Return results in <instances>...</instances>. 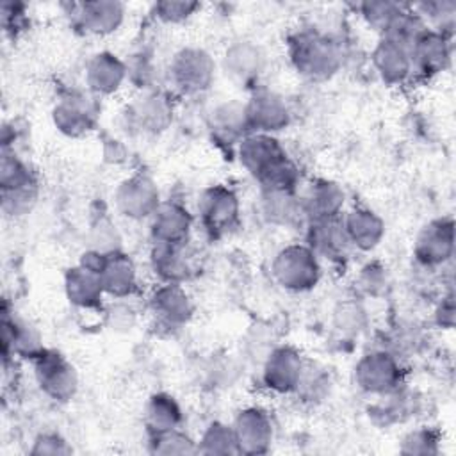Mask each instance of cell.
<instances>
[{
  "mask_svg": "<svg viewBox=\"0 0 456 456\" xmlns=\"http://www.w3.org/2000/svg\"><path fill=\"white\" fill-rule=\"evenodd\" d=\"M240 164L264 185L265 191H292L297 169L271 134H248L239 141Z\"/></svg>",
  "mask_w": 456,
  "mask_h": 456,
  "instance_id": "6da1fadb",
  "label": "cell"
},
{
  "mask_svg": "<svg viewBox=\"0 0 456 456\" xmlns=\"http://www.w3.org/2000/svg\"><path fill=\"white\" fill-rule=\"evenodd\" d=\"M337 43L317 32H301L290 43V61L297 73L310 80H324L340 68Z\"/></svg>",
  "mask_w": 456,
  "mask_h": 456,
  "instance_id": "7a4b0ae2",
  "label": "cell"
},
{
  "mask_svg": "<svg viewBox=\"0 0 456 456\" xmlns=\"http://www.w3.org/2000/svg\"><path fill=\"white\" fill-rule=\"evenodd\" d=\"M271 273L283 289L305 292L317 285L321 264L308 244H289L274 255Z\"/></svg>",
  "mask_w": 456,
  "mask_h": 456,
  "instance_id": "3957f363",
  "label": "cell"
},
{
  "mask_svg": "<svg viewBox=\"0 0 456 456\" xmlns=\"http://www.w3.org/2000/svg\"><path fill=\"white\" fill-rule=\"evenodd\" d=\"M214 78L216 62L207 50L187 46L173 55L169 80L182 94H200L212 86Z\"/></svg>",
  "mask_w": 456,
  "mask_h": 456,
  "instance_id": "277c9868",
  "label": "cell"
},
{
  "mask_svg": "<svg viewBox=\"0 0 456 456\" xmlns=\"http://www.w3.org/2000/svg\"><path fill=\"white\" fill-rule=\"evenodd\" d=\"M32 362L36 381L45 395L53 401L66 403L77 394L78 374L62 354L43 349Z\"/></svg>",
  "mask_w": 456,
  "mask_h": 456,
  "instance_id": "5b68a950",
  "label": "cell"
},
{
  "mask_svg": "<svg viewBox=\"0 0 456 456\" xmlns=\"http://www.w3.org/2000/svg\"><path fill=\"white\" fill-rule=\"evenodd\" d=\"M114 203L118 212L128 219H150L160 205L159 187L146 175H132L118 185Z\"/></svg>",
  "mask_w": 456,
  "mask_h": 456,
  "instance_id": "8992f818",
  "label": "cell"
},
{
  "mask_svg": "<svg viewBox=\"0 0 456 456\" xmlns=\"http://www.w3.org/2000/svg\"><path fill=\"white\" fill-rule=\"evenodd\" d=\"M356 385L369 394H390L401 381V367L387 351H372L363 354L354 365Z\"/></svg>",
  "mask_w": 456,
  "mask_h": 456,
  "instance_id": "52a82bcc",
  "label": "cell"
},
{
  "mask_svg": "<svg viewBox=\"0 0 456 456\" xmlns=\"http://www.w3.org/2000/svg\"><path fill=\"white\" fill-rule=\"evenodd\" d=\"M244 116L248 130L253 134H274L283 130L290 121V112L285 100L269 91L258 89L251 94L248 103H244Z\"/></svg>",
  "mask_w": 456,
  "mask_h": 456,
  "instance_id": "ba28073f",
  "label": "cell"
},
{
  "mask_svg": "<svg viewBox=\"0 0 456 456\" xmlns=\"http://www.w3.org/2000/svg\"><path fill=\"white\" fill-rule=\"evenodd\" d=\"M239 454H265L271 449L274 429L271 417L256 406H248L235 415L232 424Z\"/></svg>",
  "mask_w": 456,
  "mask_h": 456,
  "instance_id": "9c48e42d",
  "label": "cell"
},
{
  "mask_svg": "<svg viewBox=\"0 0 456 456\" xmlns=\"http://www.w3.org/2000/svg\"><path fill=\"white\" fill-rule=\"evenodd\" d=\"M198 210L203 226L212 235H221L239 219V198L226 185H212L201 192Z\"/></svg>",
  "mask_w": 456,
  "mask_h": 456,
  "instance_id": "30bf717a",
  "label": "cell"
},
{
  "mask_svg": "<svg viewBox=\"0 0 456 456\" xmlns=\"http://www.w3.org/2000/svg\"><path fill=\"white\" fill-rule=\"evenodd\" d=\"M303 358L290 346H280L269 353L262 369L264 385L276 394L294 392L303 376Z\"/></svg>",
  "mask_w": 456,
  "mask_h": 456,
  "instance_id": "8fae6325",
  "label": "cell"
},
{
  "mask_svg": "<svg viewBox=\"0 0 456 456\" xmlns=\"http://www.w3.org/2000/svg\"><path fill=\"white\" fill-rule=\"evenodd\" d=\"M454 251L452 219H435L428 223L417 235L413 244L415 258L429 267L445 264Z\"/></svg>",
  "mask_w": 456,
  "mask_h": 456,
  "instance_id": "7c38bea8",
  "label": "cell"
},
{
  "mask_svg": "<svg viewBox=\"0 0 456 456\" xmlns=\"http://www.w3.org/2000/svg\"><path fill=\"white\" fill-rule=\"evenodd\" d=\"M52 119L57 130L68 137H80L93 130L96 121V109L91 98L80 93L62 96L53 110Z\"/></svg>",
  "mask_w": 456,
  "mask_h": 456,
  "instance_id": "4fadbf2b",
  "label": "cell"
},
{
  "mask_svg": "<svg viewBox=\"0 0 456 456\" xmlns=\"http://www.w3.org/2000/svg\"><path fill=\"white\" fill-rule=\"evenodd\" d=\"M191 228L189 210L176 201H160L150 217V233L159 244H185Z\"/></svg>",
  "mask_w": 456,
  "mask_h": 456,
  "instance_id": "5bb4252c",
  "label": "cell"
},
{
  "mask_svg": "<svg viewBox=\"0 0 456 456\" xmlns=\"http://www.w3.org/2000/svg\"><path fill=\"white\" fill-rule=\"evenodd\" d=\"M86 86L98 96L116 93L128 77V66L110 52L94 53L86 64Z\"/></svg>",
  "mask_w": 456,
  "mask_h": 456,
  "instance_id": "9a60e30c",
  "label": "cell"
},
{
  "mask_svg": "<svg viewBox=\"0 0 456 456\" xmlns=\"http://www.w3.org/2000/svg\"><path fill=\"white\" fill-rule=\"evenodd\" d=\"M151 312L171 328H180L192 317L194 306L180 283H160L150 297Z\"/></svg>",
  "mask_w": 456,
  "mask_h": 456,
  "instance_id": "2e32d148",
  "label": "cell"
},
{
  "mask_svg": "<svg viewBox=\"0 0 456 456\" xmlns=\"http://www.w3.org/2000/svg\"><path fill=\"white\" fill-rule=\"evenodd\" d=\"M408 52L411 59V71H419L426 77L444 71L449 62V45L445 36L433 28L422 32Z\"/></svg>",
  "mask_w": 456,
  "mask_h": 456,
  "instance_id": "e0dca14e",
  "label": "cell"
},
{
  "mask_svg": "<svg viewBox=\"0 0 456 456\" xmlns=\"http://www.w3.org/2000/svg\"><path fill=\"white\" fill-rule=\"evenodd\" d=\"M265 66V57L262 50L251 41L232 43L223 57L224 73L237 84L255 82Z\"/></svg>",
  "mask_w": 456,
  "mask_h": 456,
  "instance_id": "ac0fdd59",
  "label": "cell"
},
{
  "mask_svg": "<svg viewBox=\"0 0 456 456\" xmlns=\"http://www.w3.org/2000/svg\"><path fill=\"white\" fill-rule=\"evenodd\" d=\"M340 223L347 242L362 251L374 249L385 235L383 219L369 208H353Z\"/></svg>",
  "mask_w": 456,
  "mask_h": 456,
  "instance_id": "d6986e66",
  "label": "cell"
},
{
  "mask_svg": "<svg viewBox=\"0 0 456 456\" xmlns=\"http://www.w3.org/2000/svg\"><path fill=\"white\" fill-rule=\"evenodd\" d=\"M150 264L160 283H183L192 274V264L185 244L155 242L150 253Z\"/></svg>",
  "mask_w": 456,
  "mask_h": 456,
  "instance_id": "ffe728a7",
  "label": "cell"
},
{
  "mask_svg": "<svg viewBox=\"0 0 456 456\" xmlns=\"http://www.w3.org/2000/svg\"><path fill=\"white\" fill-rule=\"evenodd\" d=\"M2 349L4 356H9V353L23 356V358H36L45 347L41 342L39 331L28 324L27 321L16 319L14 315L2 314Z\"/></svg>",
  "mask_w": 456,
  "mask_h": 456,
  "instance_id": "44dd1931",
  "label": "cell"
},
{
  "mask_svg": "<svg viewBox=\"0 0 456 456\" xmlns=\"http://www.w3.org/2000/svg\"><path fill=\"white\" fill-rule=\"evenodd\" d=\"M78 23L94 36H107L119 28L125 20V5L116 0H91L77 5Z\"/></svg>",
  "mask_w": 456,
  "mask_h": 456,
  "instance_id": "7402d4cb",
  "label": "cell"
},
{
  "mask_svg": "<svg viewBox=\"0 0 456 456\" xmlns=\"http://www.w3.org/2000/svg\"><path fill=\"white\" fill-rule=\"evenodd\" d=\"M130 119L139 130L157 134L171 125L173 105L164 93L150 91L130 107Z\"/></svg>",
  "mask_w": 456,
  "mask_h": 456,
  "instance_id": "603a6c76",
  "label": "cell"
},
{
  "mask_svg": "<svg viewBox=\"0 0 456 456\" xmlns=\"http://www.w3.org/2000/svg\"><path fill=\"white\" fill-rule=\"evenodd\" d=\"M105 294L123 299L130 296L137 287V273L130 256L121 251L105 255L103 264L98 271Z\"/></svg>",
  "mask_w": 456,
  "mask_h": 456,
  "instance_id": "cb8c5ba5",
  "label": "cell"
},
{
  "mask_svg": "<svg viewBox=\"0 0 456 456\" xmlns=\"http://www.w3.org/2000/svg\"><path fill=\"white\" fill-rule=\"evenodd\" d=\"M370 59L376 73L387 84H401L411 73L410 52L390 39L383 37L374 46Z\"/></svg>",
  "mask_w": 456,
  "mask_h": 456,
  "instance_id": "d4e9b609",
  "label": "cell"
},
{
  "mask_svg": "<svg viewBox=\"0 0 456 456\" xmlns=\"http://www.w3.org/2000/svg\"><path fill=\"white\" fill-rule=\"evenodd\" d=\"M64 290L71 305L78 308H94L102 303L105 294L100 274L84 265H75L66 271Z\"/></svg>",
  "mask_w": 456,
  "mask_h": 456,
  "instance_id": "484cf974",
  "label": "cell"
},
{
  "mask_svg": "<svg viewBox=\"0 0 456 456\" xmlns=\"http://www.w3.org/2000/svg\"><path fill=\"white\" fill-rule=\"evenodd\" d=\"M344 207V191L330 180H317L310 185L306 196L301 201L303 212H306L314 221L335 219Z\"/></svg>",
  "mask_w": 456,
  "mask_h": 456,
  "instance_id": "4316f807",
  "label": "cell"
},
{
  "mask_svg": "<svg viewBox=\"0 0 456 456\" xmlns=\"http://www.w3.org/2000/svg\"><path fill=\"white\" fill-rule=\"evenodd\" d=\"M182 422V408L169 394H153L144 406V424L150 435L176 429Z\"/></svg>",
  "mask_w": 456,
  "mask_h": 456,
  "instance_id": "83f0119b",
  "label": "cell"
},
{
  "mask_svg": "<svg viewBox=\"0 0 456 456\" xmlns=\"http://www.w3.org/2000/svg\"><path fill=\"white\" fill-rule=\"evenodd\" d=\"M308 246L315 251V255H324L330 258L340 256L349 242L338 217L314 221L308 232Z\"/></svg>",
  "mask_w": 456,
  "mask_h": 456,
  "instance_id": "f1b7e54d",
  "label": "cell"
},
{
  "mask_svg": "<svg viewBox=\"0 0 456 456\" xmlns=\"http://www.w3.org/2000/svg\"><path fill=\"white\" fill-rule=\"evenodd\" d=\"M198 452L200 454H239L235 435L230 424L214 420L210 422L198 440Z\"/></svg>",
  "mask_w": 456,
  "mask_h": 456,
  "instance_id": "f546056e",
  "label": "cell"
},
{
  "mask_svg": "<svg viewBox=\"0 0 456 456\" xmlns=\"http://www.w3.org/2000/svg\"><path fill=\"white\" fill-rule=\"evenodd\" d=\"M426 30L428 28H426L420 14L401 9L395 14V18L388 23V27L385 28L383 37L404 46L406 50H410V46L417 41V37Z\"/></svg>",
  "mask_w": 456,
  "mask_h": 456,
  "instance_id": "4dcf8cb0",
  "label": "cell"
},
{
  "mask_svg": "<svg viewBox=\"0 0 456 456\" xmlns=\"http://www.w3.org/2000/svg\"><path fill=\"white\" fill-rule=\"evenodd\" d=\"M264 212L269 221L278 224H290L303 212L301 201H296L292 191H265Z\"/></svg>",
  "mask_w": 456,
  "mask_h": 456,
  "instance_id": "1f68e13d",
  "label": "cell"
},
{
  "mask_svg": "<svg viewBox=\"0 0 456 456\" xmlns=\"http://www.w3.org/2000/svg\"><path fill=\"white\" fill-rule=\"evenodd\" d=\"M150 452L162 456H187L198 454V442L178 428L150 436Z\"/></svg>",
  "mask_w": 456,
  "mask_h": 456,
  "instance_id": "d6a6232c",
  "label": "cell"
},
{
  "mask_svg": "<svg viewBox=\"0 0 456 456\" xmlns=\"http://www.w3.org/2000/svg\"><path fill=\"white\" fill-rule=\"evenodd\" d=\"M36 185L32 173L28 167L14 155V151L4 150L2 153V162H0V187L2 192L7 191H18Z\"/></svg>",
  "mask_w": 456,
  "mask_h": 456,
  "instance_id": "836d02e7",
  "label": "cell"
},
{
  "mask_svg": "<svg viewBox=\"0 0 456 456\" xmlns=\"http://www.w3.org/2000/svg\"><path fill=\"white\" fill-rule=\"evenodd\" d=\"M214 128L223 135H239L248 130L244 105L240 103H224L214 112Z\"/></svg>",
  "mask_w": 456,
  "mask_h": 456,
  "instance_id": "e575fe53",
  "label": "cell"
},
{
  "mask_svg": "<svg viewBox=\"0 0 456 456\" xmlns=\"http://www.w3.org/2000/svg\"><path fill=\"white\" fill-rule=\"evenodd\" d=\"M403 7L399 4H394V2H383V0H378V2H363L360 5V11H362V16L363 20L374 27V30H381L385 32V28L388 27V23L395 18V14L401 11Z\"/></svg>",
  "mask_w": 456,
  "mask_h": 456,
  "instance_id": "d590c367",
  "label": "cell"
},
{
  "mask_svg": "<svg viewBox=\"0 0 456 456\" xmlns=\"http://www.w3.org/2000/svg\"><path fill=\"white\" fill-rule=\"evenodd\" d=\"M119 233L116 230V226L107 221V219H100L93 230H91V248L89 249H94L98 253H103V255H110V253H116V251H121L119 248Z\"/></svg>",
  "mask_w": 456,
  "mask_h": 456,
  "instance_id": "8d00e7d4",
  "label": "cell"
},
{
  "mask_svg": "<svg viewBox=\"0 0 456 456\" xmlns=\"http://www.w3.org/2000/svg\"><path fill=\"white\" fill-rule=\"evenodd\" d=\"M153 9H155V16L160 21L175 25L189 20L200 9V4L183 2V0H164V2H157Z\"/></svg>",
  "mask_w": 456,
  "mask_h": 456,
  "instance_id": "74e56055",
  "label": "cell"
},
{
  "mask_svg": "<svg viewBox=\"0 0 456 456\" xmlns=\"http://www.w3.org/2000/svg\"><path fill=\"white\" fill-rule=\"evenodd\" d=\"M28 452L32 456H66L71 454L73 449L68 444V440L62 438L59 433L45 431L34 438Z\"/></svg>",
  "mask_w": 456,
  "mask_h": 456,
  "instance_id": "f35d334b",
  "label": "cell"
},
{
  "mask_svg": "<svg viewBox=\"0 0 456 456\" xmlns=\"http://www.w3.org/2000/svg\"><path fill=\"white\" fill-rule=\"evenodd\" d=\"M403 454H436L438 452V438L429 429H417L404 436L401 444Z\"/></svg>",
  "mask_w": 456,
  "mask_h": 456,
  "instance_id": "ab89813d",
  "label": "cell"
},
{
  "mask_svg": "<svg viewBox=\"0 0 456 456\" xmlns=\"http://www.w3.org/2000/svg\"><path fill=\"white\" fill-rule=\"evenodd\" d=\"M36 201V185L2 192V208L9 216L27 214Z\"/></svg>",
  "mask_w": 456,
  "mask_h": 456,
  "instance_id": "60d3db41",
  "label": "cell"
},
{
  "mask_svg": "<svg viewBox=\"0 0 456 456\" xmlns=\"http://www.w3.org/2000/svg\"><path fill=\"white\" fill-rule=\"evenodd\" d=\"M362 276H360V281H362V287L367 290V292H376L379 287H383L385 283V276H383V269L376 267V265H367L362 269Z\"/></svg>",
  "mask_w": 456,
  "mask_h": 456,
  "instance_id": "b9f144b4",
  "label": "cell"
},
{
  "mask_svg": "<svg viewBox=\"0 0 456 456\" xmlns=\"http://www.w3.org/2000/svg\"><path fill=\"white\" fill-rule=\"evenodd\" d=\"M436 321L440 326L444 328H451L452 322H454V305H452V299L447 297L436 310Z\"/></svg>",
  "mask_w": 456,
  "mask_h": 456,
  "instance_id": "7bdbcfd3",
  "label": "cell"
}]
</instances>
